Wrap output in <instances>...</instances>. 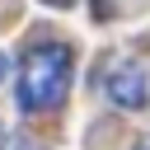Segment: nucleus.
<instances>
[{
	"mask_svg": "<svg viewBox=\"0 0 150 150\" xmlns=\"http://www.w3.org/2000/svg\"><path fill=\"white\" fill-rule=\"evenodd\" d=\"M108 98H112L117 108H145V98H150L145 70H141V66H117V70L108 75Z\"/></svg>",
	"mask_w": 150,
	"mask_h": 150,
	"instance_id": "nucleus-2",
	"label": "nucleus"
},
{
	"mask_svg": "<svg viewBox=\"0 0 150 150\" xmlns=\"http://www.w3.org/2000/svg\"><path fill=\"white\" fill-rule=\"evenodd\" d=\"M42 5H52V9H66V5H75V0H42Z\"/></svg>",
	"mask_w": 150,
	"mask_h": 150,
	"instance_id": "nucleus-3",
	"label": "nucleus"
},
{
	"mask_svg": "<svg viewBox=\"0 0 150 150\" xmlns=\"http://www.w3.org/2000/svg\"><path fill=\"white\" fill-rule=\"evenodd\" d=\"M5 141H9V136H5V127H0V150H5Z\"/></svg>",
	"mask_w": 150,
	"mask_h": 150,
	"instance_id": "nucleus-5",
	"label": "nucleus"
},
{
	"mask_svg": "<svg viewBox=\"0 0 150 150\" xmlns=\"http://www.w3.org/2000/svg\"><path fill=\"white\" fill-rule=\"evenodd\" d=\"M5 70H9V61H5V52H0V80H5Z\"/></svg>",
	"mask_w": 150,
	"mask_h": 150,
	"instance_id": "nucleus-4",
	"label": "nucleus"
},
{
	"mask_svg": "<svg viewBox=\"0 0 150 150\" xmlns=\"http://www.w3.org/2000/svg\"><path fill=\"white\" fill-rule=\"evenodd\" d=\"M19 150H38V145H19Z\"/></svg>",
	"mask_w": 150,
	"mask_h": 150,
	"instance_id": "nucleus-7",
	"label": "nucleus"
},
{
	"mask_svg": "<svg viewBox=\"0 0 150 150\" xmlns=\"http://www.w3.org/2000/svg\"><path fill=\"white\" fill-rule=\"evenodd\" d=\"M136 150H150V141H141V145H136Z\"/></svg>",
	"mask_w": 150,
	"mask_h": 150,
	"instance_id": "nucleus-6",
	"label": "nucleus"
},
{
	"mask_svg": "<svg viewBox=\"0 0 150 150\" xmlns=\"http://www.w3.org/2000/svg\"><path fill=\"white\" fill-rule=\"evenodd\" d=\"M70 66H75V56H70L66 42H42V47H33L28 61H23V75H19V103H23L28 112H52V108H61V98H66V89H70Z\"/></svg>",
	"mask_w": 150,
	"mask_h": 150,
	"instance_id": "nucleus-1",
	"label": "nucleus"
}]
</instances>
